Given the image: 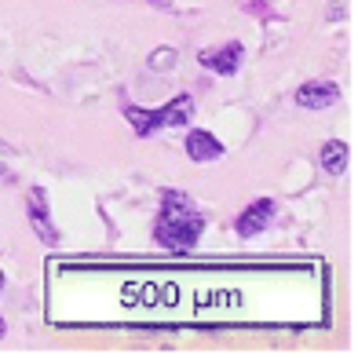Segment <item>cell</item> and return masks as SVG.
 Listing matches in <instances>:
<instances>
[{
  "instance_id": "1",
  "label": "cell",
  "mask_w": 358,
  "mask_h": 358,
  "mask_svg": "<svg viewBox=\"0 0 358 358\" xmlns=\"http://www.w3.org/2000/svg\"><path fill=\"white\" fill-rule=\"evenodd\" d=\"M201 231H205V220L183 190L161 194V213H157V223H154L157 245H165L169 252H187V249L198 245Z\"/></svg>"
},
{
  "instance_id": "2",
  "label": "cell",
  "mask_w": 358,
  "mask_h": 358,
  "mask_svg": "<svg viewBox=\"0 0 358 358\" xmlns=\"http://www.w3.org/2000/svg\"><path fill=\"white\" fill-rule=\"evenodd\" d=\"M26 208H29V223H34L37 238L44 241V245H59V231L52 227V216H48V194H44L41 187H37V190H29Z\"/></svg>"
},
{
  "instance_id": "3",
  "label": "cell",
  "mask_w": 358,
  "mask_h": 358,
  "mask_svg": "<svg viewBox=\"0 0 358 358\" xmlns=\"http://www.w3.org/2000/svg\"><path fill=\"white\" fill-rule=\"evenodd\" d=\"M241 59H245V52H241V44H238V41L223 44L220 52H201V55H198L201 66H205V70H213V73H220V77H234L238 66H241Z\"/></svg>"
},
{
  "instance_id": "4",
  "label": "cell",
  "mask_w": 358,
  "mask_h": 358,
  "mask_svg": "<svg viewBox=\"0 0 358 358\" xmlns=\"http://www.w3.org/2000/svg\"><path fill=\"white\" fill-rule=\"evenodd\" d=\"M271 216H274V201H271V198H259V201H252V205L245 208V213L238 216L234 231H238L241 238H256L259 231H267Z\"/></svg>"
},
{
  "instance_id": "5",
  "label": "cell",
  "mask_w": 358,
  "mask_h": 358,
  "mask_svg": "<svg viewBox=\"0 0 358 358\" xmlns=\"http://www.w3.org/2000/svg\"><path fill=\"white\" fill-rule=\"evenodd\" d=\"M296 103L303 110H329V106L340 103V88L329 85V80H311V85H300Z\"/></svg>"
},
{
  "instance_id": "6",
  "label": "cell",
  "mask_w": 358,
  "mask_h": 358,
  "mask_svg": "<svg viewBox=\"0 0 358 358\" xmlns=\"http://www.w3.org/2000/svg\"><path fill=\"white\" fill-rule=\"evenodd\" d=\"M187 154H190V161H198V165H208V161L223 157V143L213 132H205V128H190L187 132Z\"/></svg>"
},
{
  "instance_id": "7",
  "label": "cell",
  "mask_w": 358,
  "mask_h": 358,
  "mask_svg": "<svg viewBox=\"0 0 358 358\" xmlns=\"http://www.w3.org/2000/svg\"><path fill=\"white\" fill-rule=\"evenodd\" d=\"M124 117H128V124H132V132H136L139 139H146V136H154V132H161V128H165V110L124 106Z\"/></svg>"
},
{
  "instance_id": "8",
  "label": "cell",
  "mask_w": 358,
  "mask_h": 358,
  "mask_svg": "<svg viewBox=\"0 0 358 358\" xmlns=\"http://www.w3.org/2000/svg\"><path fill=\"white\" fill-rule=\"evenodd\" d=\"M348 157H351V150H348V143H340V139H329L322 146V154H318V165H322V172H329V176H340L348 169Z\"/></svg>"
},
{
  "instance_id": "9",
  "label": "cell",
  "mask_w": 358,
  "mask_h": 358,
  "mask_svg": "<svg viewBox=\"0 0 358 358\" xmlns=\"http://www.w3.org/2000/svg\"><path fill=\"white\" fill-rule=\"evenodd\" d=\"M190 117H194L190 95H176V99L165 106V128H183V124H190Z\"/></svg>"
},
{
  "instance_id": "10",
  "label": "cell",
  "mask_w": 358,
  "mask_h": 358,
  "mask_svg": "<svg viewBox=\"0 0 358 358\" xmlns=\"http://www.w3.org/2000/svg\"><path fill=\"white\" fill-rule=\"evenodd\" d=\"M172 59H176V52H172V48H161V52H154V55H150V66H154V70H165Z\"/></svg>"
},
{
  "instance_id": "11",
  "label": "cell",
  "mask_w": 358,
  "mask_h": 358,
  "mask_svg": "<svg viewBox=\"0 0 358 358\" xmlns=\"http://www.w3.org/2000/svg\"><path fill=\"white\" fill-rule=\"evenodd\" d=\"M241 4H245V8H252V11L259 15V19H271V15H274V11L264 4V0H241Z\"/></svg>"
},
{
  "instance_id": "12",
  "label": "cell",
  "mask_w": 358,
  "mask_h": 358,
  "mask_svg": "<svg viewBox=\"0 0 358 358\" xmlns=\"http://www.w3.org/2000/svg\"><path fill=\"white\" fill-rule=\"evenodd\" d=\"M150 4H161V8H169V0H150Z\"/></svg>"
},
{
  "instance_id": "13",
  "label": "cell",
  "mask_w": 358,
  "mask_h": 358,
  "mask_svg": "<svg viewBox=\"0 0 358 358\" xmlns=\"http://www.w3.org/2000/svg\"><path fill=\"white\" fill-rule=\"evenodd\" d=\"M8 333V325H4V318H0V336H4Z\"/></svg>"
},
{
  "instance_id": "14",
  "label": "cell",
  "mask_w": 358,
  "mask_h": 358,
  "mask_svg": "<svg viewBox=\"0 0 358 358\" xmlns=\"http://www.w3.org/2000/svg\"><path fill=\"white\" fill-rule=\"evenodd\" d=\"M0 289H4V271H0Z\"/></svg>"
},
{
  "instance_id": "15",
  "label": "cell",
  "mask_w": 358,
  "mask_h": 358,
  "mask_svg": "<svg viewBox=\"0 0 358 358\" xmlns=\"http://www.w3.org/2000/svg\"><path fill=\"white\" fill-rule=\"evenodd\" d=\"M0 176H4V165H0Z\"/></svg>"
}]
</instances>
